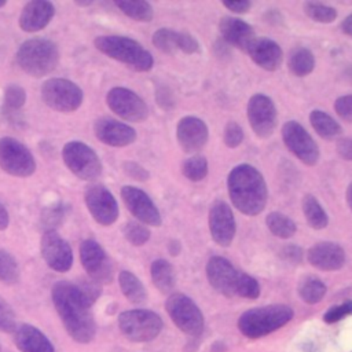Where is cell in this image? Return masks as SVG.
Segmentation results:
<instances>
[{
	"label": "cell",
	"instance_id": "6da1fadb",
	"mask_svg": "<svg viewBox=\"0 0 352 352\" xmlns=\"http://www.w3.org/2000/svg\"><path fill=\"white\" fill-rule=\"evenodd\" d=\"M51 297L67 334L76 342H91L96 334L92 304L84 297L77 285L59 280L52 286Z\"/></svg>",
	"mask_w": 352,
	"mask_h": 352
},
{
	"label": "cell",
	"instance_id": "7a4b0ae2",
	"mask_svg": "<svg viewBox=\"0 0 352 352\" xmlns=\"http://www.w3.org/2000/svg\"><path fill=\"white\" fill-rule=\"evenodd\" d=\"M232 205L246 216L263 212L267 204V186L261 173L249 164L235 166L227 179Z\"/></svg>",
	"mask_w": 352,
	"mask_h": 352
},
{
	"label": "cell",
	"instance_id": "3957f363",
	"mask_svg": "<svg viewBox=\"0 0 352 352\" xmlns=\"http://www.w3.org/2000/svg\"><path fill=\"white\" fill-rule=\"evenodd\" d=\"M293 309L285 304H272L245 311L238 327L248 338H260L283 327L293 318Z\"/></svg>",
	"mask_w": 352,
	"mask_h": 352
},
{
	"label": "cell",
	"instance_id": "277c9868",
	"mask_svg": "<svg viewBox=\"0 0 352 352\" xmlns=\"http://www.w3.org/2000/svg\"><path fill=\"white\" fill-rule=\"evenodd\" d=\"M16 63L25 73L38 78L55 70L59 63V50L51 40L30 38L18 48Z\"/></svg>",
	"mask_w": 352,
	"mask_h": 352
},
{
	"label": "cell",
	"instance_id": "5b68a950",
	"mask_svg": "<svg viewBox=\"0 0 352 352\" xmlns=\"http://www.w3.org/2000/svg\"><path fill=\"white\" fill-rule=\"evenodd\" d=\"M96 50L136 72H148L154 59L138 41L124 36H99L94 41Z\"/></svg>",
	"mask_w": 352,
	"mask_h": 352
},
{
	"label": "cell",
	"instance_id": "8992f818",
	"mask_svg": "<svg viewBox=\"0 0 352 352\" xmlns=\"http://www.w3.org/2000/svg\"><path fill=\"white\" fill-rule=\"evenodd\" d=\"M118 327L133 342L154 340L162 330V319L148 309H131L120 314Z\"/></svg>",
	"mask_w": 352,
	"mask_h": 352
},
{
	"label": "cell",
	"instance_id": "52a82bcc",
	"mask_svg": "<svg viewBox=\"0 0 352 352\" xmlns=\"http://www.w3.org/2000/svg\"><path fill=\"white\" fill-rule=\"evenodd\" d=\"M43 102L55 111H76L84 99L81 88L66 78H50L41 85Z\"/></svg>",
	"mask_w": 352,
	"mask_h": 352
},
{
	"label": "cell",
	"instance_id": "ba28073f",
	"mask_svg": "<svg viewBox=\"0 0 352 352\" xmlns=\"http://www.w3.org/2000/svg\"><path fill=\"white\" fill-rule=\"evenodd\" d=\"M65 165L81 180H94L102 173V162L92 147L84 142L72 140L62 148Z\"/></svg>",
	"mask_w": 352,
	"mask_h": 352
},
{
	"label": "cell",
	"instance_id": "9c48e42d",
	"mask_svg": "<svg viewBox=\"0 0 352 352\" xmlns=\"http://www.w3.org/2000/svg\"><path fill=\"white\" fill-rule=\"evenodd\" d=\"M165 308L173 323L188 336H199L204 330V316L197 304L182 293H173L166 298Z\"/></svg>",
	"mask_w": 352,
	"mask_h": 352
},
{
	"label": "cell",
	"instance_id": "30bf717a",
	"mask_svg": "<svg viewBox=\"0 0 352 352\" xmlns=\"http://www.w3.org/2000/svg\"><path fill=\"white\" fill-rule=\"evenodd\" d=\"M0 168L16 177H28L36 170V160L19 140L4 136L0 139Z\"/></svg>",
	"mask_w": 352,
	"mask_h": 352
},
{
	"label": "cell",
	"instance_id": "8fae6325",
	"mask_svg": "<svg viewBox=\"0 0 352 352\" xmlns=\"http://www.w3.org/2000/svg\"><path fill=\"white\" fill-rule=\"evenodd\" d=\"M106 103L113 113L126 121L142 122L148 117L146 102L138 94L124 87L111 88L106 95Z\"/></svg>",
	"mask_w": 352,
	"mask_h": 352
},
{
	"label": "cell",
	"instance_id": "7c38bea8",
	"mask_svg": "<svg viewBox=\"0 0 352 352\" xmlns=\"http://www.w3.org/2000/svg\"><path fill=\"white\" fill-rule=\"evenodd\" d=\"M282 139L286 147L305 165L314 166L319 161V147L311 135L297 122L287 121L282 126Z\"/></svg>",
	"mask_w": 352,
	"mask_h": 352
},
{
	"label": "cell",
	"instance_id": "4fadbf2b",
	"mask_svg": "<svg viewBox=\"0 0 352 352\" xmlns=\"http://www.w3.org/2000/svg\"><path fill=\"white\" fill-rule=\"evenodd\" d=\"M246 116L256 136L265 139L274 133L276 126V109L267 95H253L249 99Z\"/></svg>",
	"mask_w": 352,
	"mask_h": 352
},
{
	"label": "cell",
	"instance_id": "5bb4252c",
	"mask_svg": "<svg viewBox=\"0 0 352 352\" xmlns=\"http://www.w3.org/2000/svg\"><path fill=\"white\" fill-rule=\"evenodd\" d=\"M84 201L96 223L111 226L118 219V204L104 186H88L84 192Z\"/></svg>",
	"mask_w": 352,
	"mask_h": 352
},
{
	"label": "cell",
	"instance_id": "9a60e30c",
	"mask_svg": "<svg viewBox=\"0 0 352 352\" xmlns=\"http://www.w3.org/2000/svg\"><path fill=\"white\" fill-rule=\"evenodd\" d=\"M40 252L47 265L54 271L66 272L73 265L72 248L56 230L44 231L40 241Z\"/></svg>",
	"mask_w": 352,
	"mask_h": 352
},
{
	"label": "cell",
	"instance_id": "2e32d148",
	"mask_svg": "<svg viewBox=\"0 0 352 352\" xmlns=\"http://www.w3.org/2000/svg\"><path fill=\"white\" fill-rule=\"evenodd\" d=\"M80 260L88 276L98 283L111 280L113 268L104 249L94 239H85L80 245Z\"/></svg>",
	"mask_w": 352,
	"mask_h": 352
},
{
	"label": "cell",
	"instance_id": "e0dca14e",
	"mask_svg": "<svg viewBox=\"0 0 352 352\" xmlns=\"http://www.w3.org/2000/svg\"><path fill=\"white\" fill-rule=\"evenodd\" d=\"M121 197L128 210L142 223L153 227L161 226V214L151 198L140 188L133 186H124Z\"/></svg>",
	"mask_w": 352,
	"mask_h": 352
},
{
	"label": "cell",
	"instance_id": "ac0fdd59",
	"mask_svg": "<svg viewBox=\"0 0 352 352\" xmlns=\"http://www.w3.org/2000/svg\"><path fill=\"white\" fill-rule=\"evenodd\" d=\"M241 272L224 257L214 256L206 264V276L210 286L226 297H235Z\"/></svg>",
	"mask_w": 352,
	"mask_h": 352
},
{
	"label": "cell",
	"instance_id": "d6986e66",
	"mask_svg": "<svg viewBox=\"0 0 352 352\" xmlns=\"http://www.w3.org/2000/svg\"><path fill=\"white\" fill-rule=\"evenodd\" d=\"M209 230L212 239L220 246H228L235 235V220L230 206L217 199L209 209Z\"/></svg>",
	"mask_w": 352,
	"mask_h": 352
},
{
	"label": "cell",
	"instance_id": "ffe728a7",
	"mask_svg": "<svg viewBox=\"0 0 352 352\" xmlns=\"http://www.w3.org/2000/svg\"><path fill=\"white\" fill-rule=\"evenodd\" d=\"M176 136L179 146L188 154L198 153L208 142L209 131L206 124L192 116L183 117L176 126Z\"/></svg>",
	"mask_w": 352,
	"mask_h": 352
},
{
	"label": "cell",
	"instance_id": "44dd1931",
	"mask_svg": "<svg viewBox=\"0 0 352 352\" xmlns=\"http://www.w3.org/2000/svg\"><path fill=\"white\" fill-rule=\"evenodd\" d=\"M94 132L102 143L111 147H125L136 139V132L132 126L111 118L98 120L94 125Z\"/></svg>",
	"mask_w": 352,
	"mask_h": 352
},
{
	"label": "cell",
	"instance_id": "7402d4cb",
	"mask_svg": "<svg viewBox=\"0 0 352 352\" xmlns=\"http://www.w3.org/2000/svg\"><path fill=\"white\" fill-rule=\"evenodd\" d=\"M55 15V7L47 0H32L25 4L19 15V28L25 32L44 29Z\"/></svg>",
	"mask_w": 352,
	"mask_h": 352
},
{
	"label": "cell",
	"instance_id": "603a6c76",
	"mask_svg": "<svg viewBox=\"0 0 352 352\" xmlns=\"http://www.w3.org/2000/svg\"><path fill=\"white\" fill-rule=\"evenodd\" d=\"M248 55L252 58V60L260 66L264 70L274 72L279 69L282 63V50L278 45L276 41L267 38V37H260V38H253V41L248 45L246 51Z\"/></svg>",
	"mask_w": 352,
	"mask_h": 352
},
{
	"label": "cell",
	"instance_id": "cb8c5ba5",
	"mask_svg": "<svg viewBox=\"0 0 352 352\" xmlns=\"http://www.w3.org/2000/svg\"><path fill=\"white\" fill-rule=\"evenodd\" d=\"M307 258L320 271H337L345 263L344 249L333 242H319L309 248Z\"/></svg>",
	"mask_w": 352,
	"mask_h": 352
},
{
	"label": "cell",
	"instance_id": "d4e9b609",
	"mask_svg": "<svg viewBox=\"0 0 352 352\" xmlns=\"http://www.w3.org/2000/svg\"><path fill=\"white\" fill-rule=\"evenodd\" d=\"M219 30L226 44L236 47L242 51H246L248 45L254 38L253 28L245 21L232 16L221 18L219 23Z\"/></svg>",
	"mask_w": 352,
	"mask_h": 352
},
{
	"label": "cell",
	"instance_id": "484cf974",
	"mask_svg": "<svg viewBox=\"0 0 352 352\" xmlns=\"http://www.w3.org/2000/svg\"><path fill=\"white\" fill-rule=\"evenodd\" d=\"M14 342L21 352H55L51 341L37 327L23 323L14 330Z\"/></svg>",
	"mask_w": 352,
	"mask_h": 352
},
{
	"label": "cell",
	"instance_id": "4316f807",
	"mask_svg": "<svg viewBox=\"0 0 352 352\" xmlns=\"http://www.w3.org/2000/svg\"><path fill=\"white\" fill-rule=\"evenodd\" d=\"M150 274L153 283L162 293H169L176 283V275L173 267L164 258L153 261L150 267Z\"/></svg>",
	"mask_w": 352,
	"mask_h": 352
},
{
	"label": "cell",
	"instance_id": "83f0119b",
	"mask_svg": "<svg viewBox=\"0 0 352 352\" xmlns=\"http://www.w3.org/2000/svg\"><path fill=\"white\" fill-rule=\"evenodd\" d=\"M118 283L122 294L132 304H143L146 301V289L135 274L129 271H121L118 275Z\"/></svg>",
	"mask_w": 352,
	"mask_h": 352
},
{
	"label": "cell",
	"instance_id": "f1b7e54d",
	"mask_svg": "<svg viewBox=\"0 0 352 352\" xmlns=\"http://www.w3.org/2000/svg\"><path fill=\"white\" fill-rule=\"evenodd\" d=\"M309 121L316 133L324 139H334L341 135V125L327 113L322 110H314L309 114Z\"/></svg>",
	"mask_w": 352,
	"mask_h": 352
},
{
	"label": "cell",
	"instance_id": "f546056e",
	"mask_svg": "<svg viewBox=\"0 0 352 352\" xmlns=\"http://www.w3.org/2000/svg\"><path fill=\"white\" fill-rule=\"evenodd\" d=\"M287 65L294 76L305 77L315 67V56L308 48L297 47L290 52Z\"/></svg>",
	"mask_w": 352,
	"mask_h": 352
},
{
	"label": "cell",
	"instance_id": "4dcf8cb0",
	"mask_svg": "<svg viewBox=\"0 0 352 352\" xmlns=\"http://www.w3.org/2000/svg\"><path fill=\"white\" fill-rule=\"evenodd\" d=\"M301 206L305 220L311 228L322 230L329 224V216L326 210L322 208V205L314 195H305L302 198Z\"/></svg>",
	"mask_w": 352,
	"mask_h": 352
},
{
	"label": "cell",
	"instance_id": "1f68e13d",
	"mask_svg": "<svg viewBox=\"0 0 352 352\" xmlns=\"http://www.w3.org/2000/svg\"><path fill=\"white\" fill-rule=\"evenodd\" d=\"M118 10H121L126 16L140 21V22H148L153 19L154 11L150 3L143 0H120L114 3Z\"/></svg>",
	"mask_w": 352,
	"mask_h": 352
},
{
	"label": "cell",
	"instance_id": "d6a6232c",
	"mask_svg": "<svg viewBox=\"0 0 352 352\" xmlns=\"http://www.w3.org/2000/svg\"><path fill=\"white\" fill-rule=\"evenodd\" d=\"M267 227L268 230L278 238L282 239H287L290 236H293L297 231V226L296 223L287 217L286 214L280 213V212H271L267 219H265Z\"/></svg>",
	"mask_w": 352,
	"mask_h": 352
},
{
	"label": "cell",
	"instance_id": "836d02e7",
	"mask_svg": "<svg viewBox=\"0 0 352 352\" xmlns=\"http://www.w3.org/2000/svg\"><path fill=\"white\" fill-rule=\"evenodd\" d=\"M298 294L307 304H318L326 294V285L314 276H305L298 283Z\"/></svg>",
	"mask_w": 352,
	"mask_h": 352
},
{
	"label": "cell",
	"instance_id": "e575fe53",
	"mask_svg": "<svg viewBox=\"0 0 352 352\" xmlns=\"http://www.w3.org/2000/svg\"><path fill=\"white\" fill-rule=\"evenodd\" d=\"M19 265L15 257L4 250L0 249V282L6 285H15L19 280Z\"/></svg>",
	"mask_w": 352,
	"mask_h": 352
},
{
	"label": "cell",
	"instance_id": "d590c367",
	"mask_svg": "<svg viewBox=\"0 0 352 352\" xmlns=\"http://www.w3.org/2000/svg\"><path fill=\"white\" fill-rule=\"evenodd\" d=\"M183 175L191 182H199L208 175V161L204 155H191L182 165Z\"/></svg>",
	"mask_w": 352,
	"mask_h": 352
},
{
	"label": "cell",
	"instance_id": "8d00e7d4",
	"mask_svg": "<svg viewBox=\"0 0 352 352\" xmlns=\"http://www.w3.org/2000/svg\"><path fill=\"white\" fill-rule=\"evenodd\" d=\"M177 36H179V32L162 28V29L155 30L151 40L157 50H160L165 54H175L176 51H179Z\"/></svg>",
	"mask_w": 352,
	"mask_h": 352
},
{
	"label": "cell",
	"instance_id": "74e56055",
	"mask_svg": "<svg viewBox=\"0 0 352 352\" xmlns=\"http://www.w3.org/2000/svg\"><path fill=\"white\" fill-rule=\"evenodd\" d=\"M304 12L314 21L320 23H330L337 18V11L326 4L315 3V1H307L304 3Z\"/></svg>",
	"mask_w": 352,
	"mask_h": 352
},
{
	"label": "cell",
	"instance_id": "f35d334b",
	"mask_svg": "<svg viewBox=\"0 0 352 352\" xmlns=\"http://www.w3.org/2000/svg\"><path fill=\"white\" fill-rule=\"evenodd\" d=\"M124 236L126 241L133 246H142L144 245L150 238L148 228L138 221H128L122 228Z\"/></svg>",
	"mask_w": 352,
	"mask_h": 352
},
{
	"label": "cell",
	"instance_id": "ab89813d",
	"mask_svg": "<svg viewBox=\"0 0 352 352\" xmlns=\"http://www.w3.org/2000/svg\"><path fill=\"white\" fill-rule=\"evenodd\" d=\"M26 102V92L21 85H8L4 91V107L10 111L19 110Z\"/></svg>",
	"mask_w": 352,
	"mask_h": 352
},
{
	"label": "cell",
	"instance_id": "60d3db41",
	"mask_svg": "<svg viewBox=\"0 0 352 352\" xmlns=\"http://www.w3.org/2000/svg\"><path fill=\"white\" fill-rule=\"evenodd\" d=\"M258 294H260L258 282L253 276L241 272L239 280H238V287H236V296L253 300V298H257Z\"/></svg>",
	"mask_w": 352,
	"mask_h": 352
},
{
	"label": "cell",
	"instance_id": "b9f144b4",
	"mask_svg": "<svg viewBox=\"0 0 352 352\" xmlns=\"http://www.w3.org/2000/svg\"><path fill=\"white\" fill-rule=\"evenodd\" d=\"M65 217V206L62 204H56L52 206H48L43 210L41 214V224L47 230H55Z\"/></svg>",
	"mask_w": 352,
	"mask_h": 352
},
{
	"label": "cell",
	"instance_id": "7bdbcfd3",
	"mask_svg": "<svg viewBox=\"0 0 352 352\" xmlns=\"http://www.w3.org/2000/svg\"><path fill=\"white\" fill-rule=\"evenodd\" d=\"M16 329V318L11 305L0 297V331L11 333Z\"/></svg>",
	"mask_w": 352,
	"mask_h": 352
},
{
	"label": "cell",
	"instance_id": "ee69618b",
	"mask_svg": "<svg viewBox=\"0 0 352 352\" xmlns=\"http://www.w3.org/2000/svg\"><path fill=\"white\" fill-rule=\"evenodd\" d=\"M224 144L230 148H235L238 147L242 140H243V131L241 128L239 124H236L235 121H230L226 128H224Z\"/></svg>",
	"mask_w": 352,
	"mask_h": 352
},
{
	"label": "cell",
	"instance_id": "f6af8a7d",
	"mask_svg": "<svg viewBox=\"0 0 352 352\" xmlns=\"http://www.w3.org/2000/svg\"><path fill=\"white\" fill-rule=\"evenodd\" d=\"M77 287L81 290V293L84 294V297L94 305V302L98 300V297L102 293V286L100 283H98L94 279H81L77 283Z\"/></svg>",
	"mask_w": 352,
	"mask_h": 352
},
{
	"label": "cell",
	"instance_id": "bcb514c9",
	"mask_svg": "<svg viewBox=\"0 0 352 352\" xmlns=\"http://www.w3.org/2000/svg\"><path fill=\"white\" fill-rule=\"evenodd\" d=\"M352 315V301L344 302L341 305H336L331 307L324 315H323V320L326 323H336L338 320H341L342 318Z\"/></svg>",
	"mask_w": 352,
	"mask_h": 352
},
{
	"label": "cell",
	"instance_id": "7dc6e473",
	"mask_svg": "<svg viewBox=\"0 0 352 352\" xmlns=\"http://www.w3.org/2000/svg\"><path fill=\"white\" fill-rule=\"evenodd\" d=\"M334 110L340 118L346 122H352V95H344L336 99Z\"/></svg>",
	"mask_w": 352,
	"mask_h": 352
},
{
	"label": "cell",
	"instance_id": "c3c4849f",
	"mask_svg": "<svg viewBox=\"0 0 352 352\" xmlns=\"http://www.w3.org/2000/svg\"><path fill=\"white\" fill-rule=\"evenodd\" d=\"M177 47L184 54H195V52L199 51L198 40L194 36H191L190 33H187V32H179Z\"/></svg>",
	"mask_w": 352,
	"mask_h": 352
},
{
	"label": "cell",
	"instance_id": "681fc988",
	"mask_svg": "<svg viewBox=\"0 0 352 352\" xmlns=\"http://www.w3.org/2000/svg\"><path fill=\"white\" fill-rule=\"evenodd\" d=\"M122 169L125 172L126 176L139 180V182H144L150 177V173L147 169H144L142 165H139L138 162H132V161H126L122 165Z\"/></svg>",
	"mask_w": 352,
	"mask_h": 352
},
{
	"label": "cell",
	"instance_id": "f907efd6",
	"mask_svg": "<svg viewBox=\"0 0 352 352\" xmlns=\"http://www.w3.org/2000/svg\"><path fill=\"white\" fill-rule=\"evenodd\" d=\"M280 256L289 261V263H293V264H298L301 260H302V249L296 246V245H289V246H285L280 252Z\"/></svg>",
	"mask_w": 352,
	"mask_h": 352
},
{
	"label": "cell",
	"instance_id": "816d5d0a",
	"mask_svg": "<svg viewBox=\"0 0 352 352\" xmlns=\"http://www.w3.org/2000/svg\"><path fill=\"white\" fill-rule=\"evenodd\" d=\"M223 6L226 8H228L230 11H232V12L243 14V12H248L250 10L252 3L246 1V0H230V1H223Z\"/></svg>",
	"mask_w": 352,
	"mask_h": 352
},
{
	"label": "cell",
	"instance_id": "f5cc1de1",
	"mask_svg": "<svg viewBox=\"0 0 352 352\" xmlns=\"http://www.w3.org/2000/svg\"><path fill=\"white\" fill-rule=\"evenodd\" d=\"M337 153L341 158L346 161H352V138H345L338 140Z\"/></svg>",
	"mask_w": 352,
	"mask_h": 352
},
{
	"label": "cell",
	"instance_id": "db71d44e",
	"mask_svg": "<svg viewBox=\"0 0 352 352\" xmlns=\"http://www.w3.org/2000/svg\"><path fill=\"white\" fill-rule=\"evenodd\" d=\"M10 224V216H8V212L6 209V206L0 202V231L6 230Z\"/></svg>",
	"mask_w": 352,
	"mask_h": 352
},
{
	"label": "cell",
	"instance_id": "11a10c76",
	"mask_svg": "<svg viewBox=\"0 0 352 352\" xmlns=\"http://www.w3.org/2000/svg\"><path fill=\"white\" fill-rule=\"evenodd\" d=\"M341 29H342V32H344L346 36L352 37V14H349V15L342 21Z\"/></svg>",
	"mask_w": 352,
	"mask_h": 352
},
{
	"label": "cell",
	"instance_id": "9f6ffc18",
	"mask_svg": "<svg viewBox=\"0 0 352 352\" xmlns=\"http://www.w3.org/2000/svg\"><path fill=\"white\" fill-rule=\"evenodd\" d=\"M169 250H170V253L172 254H177L179 253V250H180V245L176 242V241H172L170 243H169Z\"/></svg>",
	"mask_w": 352,
	"mask_h": 352
},
{
	"label": "cell",
	"instance_id": "6f0895ef",
	"mask_svg": "<svg viewBox=\"0 0 352 352\" xmlns=\"http://www.w3.org/2000/svg\"><path fill=\"white\" fill-rule=\"evenodd\" d=\"M346 202L349 205V209L352 210V182H351V184L346 188Z\"/></svg>",
	"mask_w": 352,
	"mask_h": 352
},
{
	"label": "cell",
	"instance_id": "680465c9",
	"mask_svg": "<svg viewBox=\"0 0 352 352\" xmlns=\"http://www.w3.org/2000/svg\"><path fill=\"white\" fill-rule=\"evenodd\" d=\"M74 4L78 7H89L94 4V1L92 0H76Z\"/></svg>",
	"mask_w": 352,
	"mask_h": 352
},
{
	"label": "cell",
	"instance_id": "91938a15",
	"mask_svg": "<svg viewBox=\"0 0 352 352\" xmlns=\"http://www.w3.org/2000/svg\"><path fill=\"white\" fill-rule=\"evenodd\" d=\"M345 78L352 84V66L345 70Z\"/></svg>",
	"mask_w": 352,
	"mask_h": 352
},
{
	"label": "cell",
	"instance_id": "94428289",
	"mask_svg": "<svg viewBox=\"0 0 352 352\" xmlns=\"http://www.w3.org/2000/svg\"><path fill=\"white\" fill-rule=\"evenodd\" d=\"M6 4H7V1H6V0H0V8H1V7H4Z\"/></svg>",
	"mask_w": 352,
	"mask_h": 352
},
{
	"label": "cell",
	"instance_id": "6125c7cd",
	"mask_svg": "<svg viewBox=\"0 0 352 352\" xmlns=\"http://www.w3.org/2000/svg\"><path fill=\"white\" fill-rule=\"evenodd\" d=\"M0 349H1V348H0Z\"/></svg>",
	"mask_w": 352,
	"mask_h": 352
}]
</instances>
